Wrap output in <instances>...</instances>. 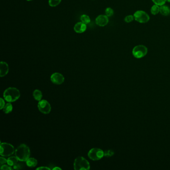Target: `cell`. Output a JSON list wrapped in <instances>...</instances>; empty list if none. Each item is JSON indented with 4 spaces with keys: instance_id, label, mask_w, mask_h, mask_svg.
Wrapping results in <instances>:
<instances>
[{
    "instance_id": "f546056e",
    "label": "cell",
    "mask_w": 170,
    "mask_h": 170,
    "mask_svg": "<svg viewBox=\"0 0 170 170\" xmlns=\"http://www.w3.org/2000/svg\"><path fill=\"white\" fill-rule=\"evenodd\" d=\"M53 170H62V169H61V168H60L59 167H56L53 168Z\"/></svg>"
},
{
    "instance_id": "d6986e66",
    "label": "cell",
    "mask_w": 170,
    "mask_h": 170,
    "mask_svg": "<svg viewBox=\"0 0 170 170\" xmlns=\"http://www.w3.org/2000/svg\"><path fill=\"white\" fill-rule=\"evenodd\" d=\"M80 20L82 23L88 24L90 22V16L86 15H83L80 17Z\"/></svg>"
},
{
    "instance_id": "8992f818",
    "label": "cell",
    "mask_w": 170,
    "mask_h": 170,
    "mask_svg": "<svg viewBox=\"0 0 170 170\" xmlns=\"http://www.w3.org/2000/svg\"><path fill=\"white\" fill-rule=\"evenodd\" d=\"M148 49L145 45H138L134 47L133 49L132 54L137 58H141L146 55Z\"/></svg>"
},
{
    "instance_id": "f1b7e54d",
    "label": "cell",
    "mask_w": 170,
    "mask_h": 170,
    "mask_svg": "<svg viewBox=\"0 0 170 170\" xmlns=\"http://www.w3.org/2000/svg\"><path fill=\"white\" fill-rule=\"evenodd\" d=\"M37 170H50L51 169L48 167H40L38 168H37Z\"/></svg>"
},
{
    "instance_id": "7402d4cb",
    "label": "cell",
    "mask_w": 170,
    "mask_h": 170,
    "mask_svg": "<svg viewBox=\"0 0 170 170\" xmlns=\"http://www.w3.org/2000/svg\"><path fill=\"white\" fill-rule=\"evenodd\" d=\"M105 14L107 16H111L113 15L114 11L111 8H107L105 10Z\"/></svg>"
},
{
    "instance_id": "7c38bea8",
    "label": "cell",
    "mask_w": 170,
    "mask_h": 170,
    "mask_svg": "<svg viewBox=\"0 0 170 170\" xmlns=\"http://www.w3.org/2000/svg\"><path fill=\"white\" fill-rule=\"evenodd\" d=\"M86 24L81 22H79L77 24H76L75 27H74V30L76 33L80 34V33H84L86 30Z\"/></svg>"
},
{
    "instance_id": "9c48e42d",
    "label": "cell",
    "mask_w": 170,
    "mask_h": 170,
    "mask_svg": "<svg viewBox=\"0 0 170 170\" xmlns=\"http://www.w3.org/2000/svg\"><path fill=\"white\" fill-rule=\"evenodd\" d=\"M51 80L55 85H61L64 82V77L61 73L56 72L51 76Z\"/></svg>"
},
{
    "instance_id": "30bf717a",
    "label": "cell",
    "mask_w": 170,
    "mask_h": 170,
    "mask_svg": "<svg viewBox=\"0 0 170 170\" xmlns=\"http://www.w3.org/2000/svg\"><path fill=\"white\" fill-rule=\"evenodd\" d=\"M95 21L97 25L100 27H104L108 23L109 20L106 15H100L96 19Z\"/></svg>"
},
{
    "instance_id": "ac0fdd59",
    "label": "cell",
    "mask_w": 170,
    "mask_h": 170,
    "mask_svg": "<svg viewBox=\"0 0 170 170\" xmlns=\"http://www.w3.org/2000/svg\"><path fill=\"white\" fill-rule=\"evenodd\" d=\"M151 12L152 14L154 15H156L157 14H158L160 12L159 6L157 5L153 6L151 9Z\"/></svg>"
},
{
    "instance_id": "52a82bcc",
    "label": "cell",
    "mask_w": 170,
    "mask_h": 170,
    "mask_svg": "<svg viewBox=\"0 0 170 170\" xmlns=\"http://www.w3.org/2000/svg\"><path fill=\"white\" fill-rule=\"evenodd\" d=\"M134 19L136 21L140 23H146L149 21L150 16L145 11H138L134 14Z\"/></svg>"
},
{
    "instance_id": "ffe728a7",
    "label": "cell",
    "mask_w": 170,
    "mask_h": 170,
    "mask_svg": "<svg viewBox=\"0 0 170 170\" xmlns=\"http://www.w3.org/2000/svg\"><path fill=\"white\" fill-rule=\"evenodd\" d=\"M62 0H49V5L50 6L56 7L61 2Z\"/></svg>"
},
{
    "instance_id": "e0dca14e",
    "label": "cell",
    "mask_w": 170,
    "mask_h": 170,
    "mask_svg": "<svg viewBox=\"0 0 170 170\" xmlns=\"http://www.w3.org/2000/svg\"><path fill=\"white\" fill-rule=\"evenodd\" d=\"M13 109V105L11 103V102H9L5 105V106H4L3 109L4 113H5L6 114H9L12 111Z\"/></svg>"
},
{
    "instance_id": "5bb4252c",
    "label": "cell",
    "mask_w": 170,
    "mask_h": 170,
    "mask_svg": "<svg viewBox=\"0 0 170 170\" xmlns=\"http://www.w3.org/2000/svg\"><path fill=\"white\" fill-rule=\"evenodd\" d=\"M25 162L26 165L29 167H34L38 164V161L34 158H29Z\"/></svg>"
},
{
    "instance_id": "484cf974",
    "label": "cell",
    "mask_w": 170,
    "mask_h": 170,
    "mask_svg": "<svg viewBox=\"0 0 170 170\" xmlns=\"http://www.w3.org/2000/svg\"><path fill=\"white\" fill-rule=\"evenodd\" d=\"M24 166V165L21 163H17L16 165H15L14 167V169H16V170H19V169H22V168Z\"/></svg>"
},
{
    "instance_id": "8fae6325",
    "label": "cell",
    "mask_w": 170,
    "mask_h": 170,
    "mask_svg": "<svg viewBox=\"0 0 170 170\" xmlns=\"http://www.w3.org/2000/svg\"><path fill=\"white\" fill-rule=\"evenodd\" d=\"M9 72V66L5 62H1L0 63V76L4 77Z\"/></svg>"
},
{
    "instance_id": "4dcf8cb0",
    "label": "cell",
    "mask_w": 170,
    "mask_h": 170,
    "mask_svg": "<svg viewBox=\"0 0 170 170\" xmlns=\"http://www.w3.org/2000/svg\"><path fill=\"white\" fill-rule=\"evenodd\" d=\"M168 2H169V3H170V0H167Z\"/></svg>"
},
{
    "instance_id": "7a4b0ae2",
    "label": "cell",
    "mask_w": 170,
    "mask_h": 170,
    "mask_svg": "<svg viewBox=\"0 0 170 170\" xmlns=\"http://www.w3.org/2000/svg\"><path fill=\"white\" fill-rule=\"evenodd\" d=\"M20 96V91L15 87H9L5 90L3 94L4 99L8 102H15Z\"/></svg>"
},
{
    "instance_id": "277c9868",
    "label": "cell",
    "mask_w": 170,
    "mask_h": 170,
    "mask_svg": "<svg viewBox=\"0 0 170 170\" xmlns=\"http://www.w3.org/2000/svg\"><path fill=\"white\" fill-rule=\"evenodd\" d=\"M1 155L3 157H9L15 152L14 146L8 143H1Z\"/></svg>"
},
{
    "instance_id": "603a6c76",
    "label": "cell",
    "mask_w": 170,
    "mask_h": 170,
    "mask_svg": "<svg viewBox=\"0 0 170 170\" xmlns=\"http://www.w3.org/2000/svg\"><path fill=\"white\" fill-rule=\"evenodd\" d=\"M114 154V152L111 150H106L104 152V156L106 157H111Z\"/></svg>"
},
{
    "instance_id": "d4e9b609",
    "label": "cell",
    "mask_w": 170,
    "mask_h": 170,
    "mask_svg": "<svg viewBox=\"0 0 170 170\" xmlns=\"http://www.w3.org/2000/svg\"><path fill=\"white\" fill-rule=\"evenodd\" d=\"M1 169L2 170H11L12 168L9 165H3L1 167Z\"/></svg>"
},
{
    "instance_id": "9a60e30c",
    "label": "cell",
    "mask_w": 170,
    "mask_h": 170,
    "mask_svg": "<svg viewBox=\"0 0 170 170\" xmlns=\"http://www.w3.org/2000/svg\"><path fill=\"white\" fill-rule=\"evenodd\" d=\"M19 160L16 156H13L9 157L7 159V163L10 166H14L15 165H16L18 163Z\"/></svg>"
},
{
    "instance_id": "4316f807",
    "label": "cell",
    "mask_w": 170,
    "mask_h": 170,
    "mask_svg": "<svg viewBox=\"0 0 170 170\" xmlns=\"http://www.w3.org/2000/svg\"><path fill=\"white\" fill-rule=\"evenodd\" d=\"M5 102L2 98L0 99V109H3L4 106H5Z\"/></svg>"
},
{
    "instance_id": "ba28073f",
    "label": "cell",
    "mask_w": 170,
    "mask_h": 170,
    "mask_svg": "<svg viewBox=\"0 0 170 170\" xmlns=\"http://www.w3.org/2000/svg\"><path fill=\"white\" fill-rule=\"evenodd\" d=\"M38 108L40 112L44 114L50 113L51 111V104L46 100H41L38 103Z\"/></svg>"
},
{
    "instance_id": "44dd1931",
    "label": "cell",
    "mask_w": 170,
    "mask_h": 170,
    "mask_svg": "<svg viewBox=\"0 0 170 170\" xmlns=\"http://www.w3.org/2000/svg\"><path fill=\"white\" fill-rule=\"evenodd\" d=\"M154 3H155V5L159 6H162L164 5V4L166 3L167 0H152Z\"/></svg>"
},
{
    "instance_id": "6da1fadb",
    "label": "cell",
    "mask_w": 170,
    "mask_h": 170,
    "mask_svg": "<svg viewBox=\"0 0 170 170\" xmlns=\"http://www.w3.org/2000/svg\"><path fill=\"white\" fill-rule=\"evenodd\" d=\"M15 153L20 161L25 162L30 157V149L27 145L22 144L15 150Z\"/></svg>"
},
{
    "instance_id": "3957f363",
    "label": "cell",
    "mask_w": 170,
    "mask_h": 170,
    "mask_svg": "<svg viewBox=\"0 0 170 170\" xmlns=\"http://www.w3.org/2000/svg\"><path fill=\"white\" fill-rule=\"evenodd\" d=\"M74 169L76 170H88L90 168V163L83 157H78L74 162Z\"/></svg>"
},
{
    "instance_id": "1f68e13d",
    "label": "cell",
    "mask_w": 170,
    "mask_h": 170,
    "mask_svg": "<svg viewBox=\"0 0 170 170\" xmlns=\"http://www.w3.org/2000/svg\"><path fill=\"white\" fill-rule=\"evenodd\" d=\"M28 1H32V0H27Z\"/></svg>"
},
{
    "instance_id": "4fadbf2b",
    "label": "cell",
    "mask_w": 170,
    "mask_h": 170,
    "mask_svg": "<svg viewBox=\"0 0 170 170\" xmlns=\"http://www.w3.org/2000/svg\"><path fill=\"white\" fill-rule=\"evenodd\" d=\"M160 12L162 15L167 16L170 14V8L167 6H162L160 7Z\"/></svg>"
},
{
    "instance_id": "cb8c5ba5",
    "label": "cell",
    "mask_w": 170,
    "mask_h": 170,
    "mask_svg": "<svg viewBox=\"0 0 170 170\" xmlns=\"http://www.w3.org/2000/svg\"><path fill=\"white\" fill-rule=\"evenodd\" d=\"M134 19V16L132 15H129L126 16L125 18V21L127 23H130Z\"/></svg>"
},
{
    "instance_id": "5b68a950",
    "label": "cell",
    "mask_w": 170,
    "mask_h": 170,
    "mask_svg": "<svg viewBox=\"0 0 170 170\" xmlns=\"http://www.w3.org/2000/svg\"><path fill=\"white\" fill-rule=\"evenodd\" d=\"M88 156L91 160L98 161L104 156V152L99 148H92L88 153Z\"/></svg>"
},
{
    "instance_id": "83f0119b",
    "label": "cell",
    "mask_w": 170,
    "mask_h": 170,
    "mask_svg": "<svg viewBox=\"0 0 170 170\" xmlns=\"http://www.w3.org/2000/svg\"><path fill=\"white\" fill-rule=\"evenodd\" d=\"M7 162V160L6 158L2 157L0 158V163H1V164H5Z\"/></svg>"
},
{
    "instance_id": "2e32d148",
    "label": "cell",
    "mask_w": 170,
    "mask_h": 170,
    "mask_svg": "<svg viewBox=\"0 0 170 170\" xmlns=\"http://www.w3.org/2000/svg\"><path fill=\"white\" fill-rule=\"evenodd\" d=\"M33 96L34 97V99L37 101H40L43 97V94L41 91L39 90H34L33 92Z\"/></svg>"
}]
</instances>
